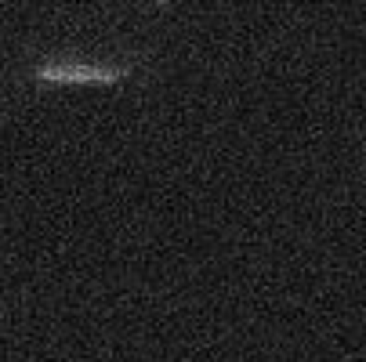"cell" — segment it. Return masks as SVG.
Instances as JSON below:
<instances>
[{
  "label": "cell",
  "instance_id": "6da1fadb",
  "mask_svg": "<svg viewBox=\"0 0 366 362\" xmlns=\"http://www.w3.org/2000/svg\"><path fill=\"white\" fill-rule=\"evenodd\" d=\"M142 59H80V55H44L29 62L19 76L29 84H55V87H117L134 76Z\"/></svg>",
  "mask_w": 366,
  "mask_h": 362
}]
</instances>
